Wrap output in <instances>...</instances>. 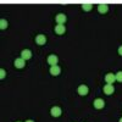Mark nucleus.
Returning a JSON list of instances; mask_svg holds the SVG:
<instances>
[{
    "label": "nucleus",
    "instance_id": "1",
    "mask_svg": "<svg viewBox=\"0 0 122 122\" xmlns=\"http://www.w3.org/2000/svg\"><path fill=\"white\" fill-rule=\"evenodd\" d=\"M48 64L50 65V66H55V65H57V62H59V57L55 55V54H51V55H49L48 56Z\"/></svg>",
    "mask_w": 122,
    "mask_h": 122
},
{
    "label": "nucleus",
    "instance_id": "2",
    "mask_svg": "<svg viewBox=\"0 0 122 122\" xmlns=\"http://www.w3.org/2000/svg\"><path fill=\"white\" fill-rule=\"evenodd\" d=\"M55 21L57 25H64L66 21H67V17L65 14H57L56 17H55Z\"/></svg>",
    "mask_w": 122,
    "mask_h": 122
},
{
    "label": "nucleus",
    "instance_id": "3",
    "mask_svg": "<svg viewBox=\"0 0 122 122\" xmlns=\"http://www.w3.org/2000/svg\"><path fill=\"white\" fill-rule=\"evenodd\" d=\"M78 94L79 95H82V97H86L88 93H89V88L86 86V84H81L79 87H78Z\"/></svg>",
    "mask_w": 122,
    "mask_h": 122
},
{
    "label": "nucleus",
    "instance_id": "4",
    "mask_svg": "<svg viewBox=\"0 0 122 122\" xmlns=\"http://www.w3.org/2000/svg\"><path fill=\"white\" fill-rule=\"evenodd\" d=\"M93 105H94V107H95V109L100 110V109H103V107L105 106V101H104L103 99L98 98V99H95V100L93 101Z\"/></svg>",
    "mask_w": 122,
    "mask_h": 122
},
{
    "label": "nucleus",
    "instance_id": "5",
    "mask_svg": "<svg viewBox=\"0 0 122 122\" xmlns=\"http://www.w3.org/2000/svg\"><path fill=\"white\" fill-rule=\"evenodd\" d=\"M61 112H62V110H61V107H59V106H54V107H51V110H50V114H51L53 117H60Z\"/></svg>",
    "mask_w": 122,
    "mask_h": 122
},
{
    "label": "nucleus",
    "instance_id": "6",
    "mask_svg": "<svg viewBox=\"0 0 122 122\" xmlns=\"http://www.w3.org/2000/svg\"><path fill=\"white\" fill-rule=\"evenodd\" d=\"M36 43H37L38 45H44V44L46 43V37H45L44 34H38V36L36 37Z\"/></svg>",
    "mask_w": 122,
    "mask_h": 122
},
{
    "label": "nucleus",
    "instance_id": "7",
    "mask_svg": "<svg viewBox=\"0 0 122 122\" xmlns=\"http://www.w3.org/2000/svg\"><path fill=\"white\" fill-rule=\"evenodd\" d=\"M115 81H116V75H114V73L105 75V82H106V84H112Z\"/></svg>",
    "mask_w": 122,
    "mask_h": 122
},
{
    "label": "nucleus",
    "instance_id": "8",
    "mask_svg": "<svg viewBox=\"0 0 122 122\" xmlns=\"http://www.w3.org/2000/svg\"><path fill=\"white\" fill-rule=\"evenodd\" d=\"M61 73V68L60 66L55 65V66H50V75L51 76H59Z\"/></svg>",
    "mask_w": 122,
    "mask_h": 122
},
{
    "label": "nucleus",
    "instance_id": "9",
    "mask_svg": "<svg viewBox=\"0 0 122 122\" xmlns=\"http://www.w3.org/2000/svg\"><path fill=\"white\" fill-rule=\"evenodd\" d=\"M21 57H22L25 61H26V60H29L30 57H32V51H30L29 49H25V50H22Z\"/></svg>",
    "mask_w": 122,
    "mask_h": 122
},
{
    "label": "nucleus",
    "instance_id": "10",
    "mask_svg": "<svg viewBox=\"0 0 122 122\" xmlns=\"http://www.w3.org/2000/svg\"><path fill=\"white\" fill-rule=\"evenodd\" d=\"M114 92H115V88H114L112 84H106V86H104V93H105L106 95H111Z\"/></svg>",
    "mask_w": 122,
    "mask_h": 122
},
{
    "label": "nucleus",
    "instance_id": "11",
    "mask_svg": "<svg viewBox=\"0 0 122 122\" xmlns=\"http://www.w3.org/2000/svg\"><path fill=\"white\" fill-rule=\"evenodd\" d=\"M25 62H26V61L22 59V57H18V59H16L15 60V67L16 68H23L25 67Z\"/></svg>",
    "mask_w": 122,
    "mask_h": 122
},
{
    "label": "nucleus",
    "instance_id": "12",
    "mask_svg": "<svg viewBox=\"0 0 122 122\" xmlns=\"http://www.w3.org/2000/svg\"><path fill=\"white\" fill-rule=\"evenodd\" d=\"M65 32H66V27L64 25H56V27H55V33L56 34L61 36V34H64Z\"/></svg>",
    "mask_w": 122,
    "mask_h": 122
},
{
    "label": "nucleus",
    "instance_id": "13",
    "mask_svg": "<svg viewBox=\"0 0 122 122\" xmlns=\"http://www.w3.org/2000/svg\"><path fill=\"white\" fill-rule=\"evenodd\" d=\"M98 11L100 14H106L109 11V6L106 4H100V5H98Z\"/></svg>",
    "mask_w": 122,
    "mask_h": 122
},
{
    "label": "nucleus",
    "instance_id": "14",
    "mask_svg": "<svg viewBox=\"0 0 122 122\" xmlns=\"http://www.w3.org/2000/svg\"><path fill=\"white\" fill-rule=\"evenodd\" d=\"M7 26H9V23H7L6 20H4V18L0 20V28H1V29H6Z\"/></svg>",
    "mask_w": 122,
    "mask_h": 122
},
{
    "label": "nucleus",
    "instance_id": "15",
    "mask_svg": "<svg viewBox=\"0 0 122 122\" xmlns=\"http://www.w3.org/2000/svg\"><path fill=\"white\" fill-rule=\"evenodd\" d=\"M82 9L84 10V11H90V10L93 9V5H92V4H83Z\"/></svg>",
    "mask_w": 122,
    "mask_h": 122
},
{
    "label": "nucleus",
    "instance_id": "16",
    "mask_svg": "<svg viewBox=\"0 0 122 122\" xmlns=\"http://www.w3.org/2000/svg\"><path fill=\"white\" fill-rule=\"evenodd\" d=\"M116 81L117 82H122V71H118L116 73Z\"/></svg>",
    "mask_w": 122,
    "mask_h": 122
},
{
    "label": "nucleus",
    "instance_id": "17",
    "mask_svg": "<svg viewBox=\"0 0 122 122\" xmlns=\"http://www.w3.org/2000/svg\"><path fill=\"white\" fill-rule=\"evenodd\" d=\"M5 76H6L5 70H4V68H1V70H0V78H1V79H4V78H5Z\"/></svg>",
    "mask_w": 122,
    "mask_h": 122
},
{
    "label": "nucleus",
    "instance_id": "18",
    "mask_svg": "<svg viewBox=\"0 0 122 122\" xmlns=\"http://www.w3.org/2000/svg\"><path fill=\"white\" fill-rule=\"evenodd\" d=\"M118 54L122 56V45H120V46H118Z\"/></svg>",
    "mask_w": 122,
    "mask_h": 122
},
{
    "label": "nucleus",
    "instance_id": "19",
    "mask_svg": "<svg viewBox=\"0 0 122 122\" xmlns=\"http://www.w3.org/2000/svg\"><path fill=\"white\" fill-rule=\"evenodd\" d=\"M26 122H34V121H33V120H27Z\"/></svg>",
    "mask_w": 122,
    "mask_h": 122
},
{
    "label": "nucleus",
    "instance_id": "20",
    "mask_svg": "<svg viewBox=\"0 0 122 122\" xmlns=\"http://www.w3.org/2000/svg\"><path fill=\"white\" fill-rule=\"evenodd\" d=\"M118 122H122V117H121V118H120V121H118Z\"/></svg>",
    "mask_w": 122,
    "mask_h": 122
},
{
    "label": "nucleus",
    "instance_id": "21",
    "mask_svg": "<svg viewBox=\"0 0 122 122\" xmlns=\"http://www.w3.org/2000/svg\"><path fill=\"white\" fill-rule=\"evenodd\" d=\"M17 122H20V121H17Z\"/></svg>",
    "mask_w": 122,
    "mask_h": 122
}]
</instances>
